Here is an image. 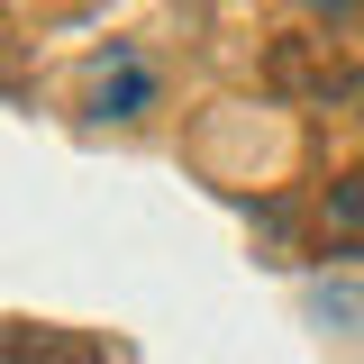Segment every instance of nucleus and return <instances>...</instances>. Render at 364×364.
<instances>
[{
	"label": "nucleus",
	"instance_id": "1",
	"mask_svg": "<svg viewBox=\"0 0 364 364\" xmlns=\"http://www.w3.org/2000/svg\"><path fill=\"white\" fill-rule=\"evenodd\" d=\"M100 109H109V119H136V109H146V73H119V82H100Z\"/></svg>",
	"mask_w": 364,
	"mask_h": 364
},
{
	"label": "nucleus",
	"instance_id": "2",
	"mask_svg": "<svg viewBox=\"0 0 364 364\" xmlns=\"http://www.w3.org/2000/svg\"><path fill=\"white\" fill-rule=\"evenodd\" d=\"M328 210H337V228H346V237H364V182L346 173L337 191H328Z\"/></svg>",
	"mask_w": 364,
	"mask_h": 364
},
{
	"label": "nucleus",
	"instance_id": "3",
	"mask_svg": "<svg viewBox=\"0 0 364 364\" xmlns=\"http://www.w3.org/2000/svg\"><path fill=\"white\" fill-rule=\"evenodd\" d=\"M301 9H318V18H346V9H355V0H301Z\"/></svg>",
	"mask_w": 364,
	"mask_h": 364
}]
</instances>
